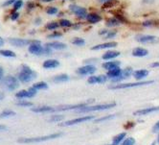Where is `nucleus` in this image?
I'll list each match as a JSON object with an SVG mask.
<instances>
[{
    "instance_id": "obj_1",
    "label": "nucleus",
    "mask_w": 159,
    "mask_h": 145,
    "mask_svg": "<svg viewBox=\"0 0 159 145\" xmlns=\"http://www.w3.org/2000/svg\"><path fill=\"white\" fill-rule=\"evenodd\" d=\"M37 78V73L32 70L28 65H22V68L18 73V80L22 83H30Z\"/></svg>"
},
{
    "instance_id": "obj_2",
    "label": "nucleus",
    "mask_w": 159,
    "mask_h": 145,
    "mask_svg": "<svg viewBox=\"0 0 159 145\" xmlns=\"http://www.w3.org/2000/svg\"><path fill=\"white\" fill-rule=\"evenodd\" d=\"M62 133H53V135L49 136H43V137H39V138H19L18 142L20 143H35V142H41V141H46L54 138H58L61 137Z\"/></svg>"
},
{
    "instance_id": "obj_3",
    "label": "nucleus",
    "mask_w": 159,
    "mask_h": 145,
    "mask_svg": "<svg viewBox=\"0 0 159 145\" xmlns=\"http://www.w3.org/2000/svg\"><path fill=\"white\" fill-rule=\"evenodd\" d=\"M116 106V103H108V104H99V105H91L88 107H84L82 109L78 110L80 113H88V111H94V110H109L111 108H114Z\"/></svg>"
},
{
    "instance_id": "obj_4",
    "label": "nucleus",
    "mask_w": 159,
    "mask_h": 145,
    "mask_svg": "<svg viewBox=\"0 0 159 145\" xmlns=\"http://www.w3.org/2000/svg\"><path fill=\"white\" fill-rule=\"evenodd\" d=\"M153 81H144V82H133V83H121L115 86H111L109 88L111 90H123V88H129V87H142L152 84Z\"/></svg>"
},
{
    "instance_id": "obj_5",
    "label": "nucleus",
    "mask_w": 159,
    "mask_h": 145,
    "mask_svg": "<svg viewBox=\"0 0 159 145\" xmlns=\"http://www.w3.org/2000/svg\"><path fill=\"white\" fill-rule=\"evenodd\" d=\"M2 85L8 91H15L19 87V82L14 76H6L2 80Z\"/></svg>"
},
{
    "instance_id": "obj_6",
    "label": "nucleus",
    "mask_w": 159,
    "mask_h": 145,
    "mask_svg": "<svg viewBox=\"0 0 159 145\" xmlns=\"http://www.w3.org/2000/svg\"><path fill=\"white\" fill-rule=\"evenodd\" d=\"M69 10L80 19H85L86 16L88 14L87 10L85 8L81 7V6H79V5H76V4H71L69 6Z\"/></svg>"
},
{
    "instance_id": "obj_7",
    "label": "nucleus",
    "mask_w": 159,
    "mask_h": 145,
    "mask_svg": "<svg viewBox=\"0 0 159 145\" xmlns=\"http://www.w3.org/2000/svg\"><path fill=\"white\" fill-rule=\"evenodd\" d=\"M94 116L93 115H87V116H84V117H80V118H76V119H71V120H67L64 121L63 123H61L60 126L65 127V126H72V125H76V124H80V123H84L85 121L91 120L93 119Z\"/></svg>"
},
{
    "instance_id": "obj_8",
    "label": "nucleus",
    "mask_w": 159,
    "mask_h": 145,
    "mask_svg": "<svg viewBox=\"0 0 159 145\" xmlns=\"http://www.w3.org/2000/svg\"><path fill=\"white\" fill-rule=\"evenodd\" d=\"M9 42L14 46H17V47H23L26 45H30V44L36 42L37 40H24V39H15V38H10Z\"/></svg>"
},
{
    "instance_id": "obj_9",
    "label": "nucleus",
    "mask_w": 159,
    "mask_h": 145,
    "mask_svg": "<svg viewBox=\"0 0 159 145\" xmlns=\"http://www.w3.org/2000/svg\"><path fill=\"white\" fill-rule=\"evenodd\" d=\"M97 68L93 64H86V65H84V66H81V68H79L77 69V74L79 75H83V76H85V75H92L96 72Z\"/></svg>"
},
{
    "instance_id": "obj_10",
    "label": "nucleus",
    "mask_w": 159,
    "mask_h": 145,
    "mask_svg": "<svg viewBox=\"0 0 159 145\" xmlns=\"http://www.w3.org/2000/svg\"><path fill=\"white\" fill-rule=\"evenodd\" d=\"M135 40L140 43L148 44V43H155L159 41V39L155 36L152 35H138L135 37Z\"/></svg>"
},
{
    "instance_id": "obj_11",
    "label": "nucleus",
    "mask_w": 159,
    "mask_h": 145,
    "mask_svg": "<svg viewBox=\"0 0 159 145\" xmlns=\"http://www.w3.org/2000/svg\"><path fill=\"white\" fill-rule=\"evenodd\" d=\"M36 94H37V90L34 87H32L28 88V91H18L16 94V96L18 99H22V98H32Z\"/></svg>"
},
{
    "instance_id": "obj_12",
    "label": "nucleus",
    "mask_w": 159,
    "mask_h": 145,
    "mask_svg": "<svg viewBox=\"0 0 159 145\" xmlns=\"http://www.w3.org/2000/svg\"><path fill=\"white\" fill-rule=\"evenodd\" d=\"M107 75H91L89 78H88V84H91V85H94V84H104L107 82Z\"/></svg>"
},
{
    "instance_id": "obj_13",
    "label": "nucleus",
    "mask_w": 159,
    "mask_h": 145,
    "mask_svg": "<svg viewBox=\"0 0 159 145\" xmlns=\"http://www.w3.org/2000/svg\"><path fill=\"white\" fill-rule=\"evenodd\" d=\"M86 104H77V105H61L54 109V111H64V110H80L85 107Z\"/></svg>"
},
{
    "instance_id": "obj_14",
    "label": "nucleus",
    "mask_w": 159,
    "mask_h": 145,
    "mask_svg": "<svg viewBox=\"0 0 159 145\" xmlns=\"http://www.w3.org/2000/svg\"><path fill=\"white\" fill-rule=\"evenodd\" d=\"M122 72H123V69H121L120 66H118V68H112L110 70H107V76L109 78V79H111L112 81H115L122 75Z\"/></svg>"
},
{
    "instance_id": "obj_15",
    "label": "nucleus",
    "mask_w": 159,
    "mask_h": 145,
    "mask_svg": "<svg viewBox=\"0 0 159 145\" xmlns=\"http://www.w3.org/2000/svg\"><path fill=\"white\" fill-rule=\"evenodd\" d=\"M117 46V42L115 41H110V42H105V43H100L96 44V45L92 46V50H102V49H110V48H114Z\"/></svg>"
},
{
    "instance_id": "obj_16",
    "label": "nucleus",
    "mask_w": 159,
    "mask_h": 145,
    "mask_svg": "<svg viewBox=\"0 0 159 145\" xmlns=\"http://www.w3.org/2000/svg\"><path fill=\"white\" fill-rule=\"evenodd\" d=\"M120 54H121L120 51L109 50V51H107L106 53H104L103 55H102V59L105 60V61H111V60H114L117 57H119Z\"/></svg>"
},
{
    "instance_id": "obj_17",
    "label": "nucleus",
    "mask_w": 159,
    "mask_h": 145,
    "mask_svg": "<svg viewBox=\"0 0 159 145\" xmlns=\"http://www.w3.org/2000/svg\"><path fill=\"white\" fill-rule=\"evenodd\" d=\"M43 68L45 69H53V68H57L60 66V62L58 60H55V59H49L46 60L43 63H42Z\"/></svg>"
},
{
    "instance_id": "obj_18",
    "label": "nucleus",
    "mask_w": 159,
    "mask_h": 145,
    "mask_svg": "<svg viewBox=\"0 0 159 145\" xmlns=\"http://www.w3.org/2000/svg\"><path fill=\"white\" fill-rule=\"evenodd\" d=\"M159 110V107H151V108H146L142 109L139 110H136L133 113L134 115H149L152 113H155V111Z\"/></svg>"
},
{
    "instance_id": "obj_19",
    "label": "nucleus",
    "mask_w": 159,
    "mask_h": 145,
    "mask_svg": "<svg viewBox=\"0 0 159 145\" xmlns=\"http://www.w3.org/2000/svg\"><path fill=\"white\" fill-rule=\"evenodd\" d=\"M85 19H86V21L88 22V23L96 24V23H98V22H100L102 20V16L97 13H88Z\"/></svg>"
},
{
    "instance_id": "obj_20",
    "label": "nucleus",
    "mask_w": 159,
    "mask_h": 145,
    "mask_svg": "<svg viewBox=\"0 0 159 145\" xmlns=\"http://www.w3.org/2000/svg\"><path fill=\"white\" fill-rule=\"evenodd\" d=\"M133 73V69L132 68H130V66H129V68H126L125 69H123V72H122V75L118 78L117 80L115 81H113L114 83H120L121 81L125 80V79H127V78L130 77V75Z\"/></svg>"
},
{
    "instance_id": "obj_21",
    "label": "nucleus",
    "mask_w": 159,
    "mask_h": 145,
    "mask_svg": "<svg viewBox=\"0 0 159 145\" xmlns=\"http://www.w3.org/2000/svg\"><path fill=\"white\" fill-rule=\"evenodd\" d=\"M150 74L149 70H147V69H138V70H135L133 71L132 75L133 77L135 78L137 81H140V80H143L145 79V78Z\"/></svg>"
},
{
    "instance_id": "obj_22",
    "label": "nucleus",
    "mask_w": 159,
    "mask_h": 145,
    "mask_svg": "<svg viewBox=\"0 0 159 145\" xmlns=\"http://www.w3.org/2000/svg\"><path fill=\"white\" fill-rule=\"evenodd\" d=\"M121 65V63L119 61H115V60H111V61H107L106 63H104L102 64L103 66V68L107 69V70H110L112 68H118V66Z\"/></svg>"
},
{
    "instance_id": "obj_23",
    "label": "nucleus",
    "mask_w": 159,
    "mask_h": 145,
    "mask_svg": "<svg viewBox=\"0 0 159 145\" xmlns=\"http://www.w3.org/2000/svg\"><path fill=\"white\" fill-rule=\"evenodd\" d=\"M45 45L50 47L51 49H55V50H63V49H65L67 47L65 43H63V42H58V41L49 42V43L45 44Z\"/></svg>"
},
{
    "instance_id": "obj_24",
    "label": "nucleus",
    "mask_w": 159,
    "mask_h": 145,
    "mask_svg": "<svg viewBox=\"0 0 159 145\" xmlns=\"http://www.w3.org/2000/svg\"><path fill=\"white\" fill-rule=\"evenodd\" d=\"M132 56L134 57H146V56L149 55V51L145 48H142V47H136L132 50Z\"/></svg>"
},
{
    "instance_id": "obj_25",
    "label": "nucleus",
    "mask_w": 159,
    "mask_h": 145,
    "mask_svg": "<svg viewBox=\"0 0 159 145\" xmlns=\"http://www.w3.org/2000/svg\"><path fill=\"white\" fill-rule=\"evenodd\" d=\"M32 111L34 113H50V111H54V109L49 106H39L32 108Z\"/></svg>"
},
{
    "instance_id": "obj_26",
    "label": "nucleus",
    "mask_w": 159,
    "mask_h": 145,
    "mask_svg": "<svg viewBox=\"0 0 159 145\" xmlns=\"http://www.w3.org/2000/svg\"><path fill=\"white\" fill-rule=\"evenodd\" d=\"M68 80H69V76L67 74H60L53 78V81L55 83H64V82H67Z\"/></svg>"
},
{
    "instance_id": "obj_27",
    "label": "nucleus",
    "mask_w": 159,
    "mask_h": 145,
    "mask_svg": "<svg viewBox=\"0 0 159 145\" xmlns=\"http://www.w3.org/2000/svg\"><path fill=\"white\" fill-rule=\"evenodd\" d=\"M106 24L107 27H115V26H118L121 24V22L119 21V19L117 17H111V18H108L106 22Z\"/></svg>"
},
{
    "instance_id": "obj_28",
    "label": "nucleus",
    "mask_w": 159,
    "mask_h": 145,
    "mask_svg": "<svg viewBox=\"0 0 159 145\" xmlns=\"http://www.w3.org/2000/svg\"><path fill=\"white\" fill-rule=\"evenodd\" d=\"M142 25L144 27H153V26H158L159 21L155 19H147L142 22Z\"/></svg>"
},
{
    "instance_id": "obj_29",
    "label": "nucleus",
    "mask_w": 159,
    "mask_h": 145,
    "mask_svg": "<svg viewBox=\"0 0 159 145\" xmlns=\"http://www.w3.org/2000/svg\"><path fill=\"white\" fill-rule=\"evenodd\" d=\"M125 137H126V133H119V135L115 136L114 138H113V139H112L113 143L110 144V145H118L124 139Z\"/></svg>"
},
{
    "instance_id": "obj_30",
    "label": "nucleus",
    "mask_w": 159,
    "mask_h": 145,
    "mask_svg": "<svg viewBox=\"0 0 159 145\" xmlns=\"http://www.w3.org/2000/svg\"><path fill=\"white\" fill-rule=\"evenodd\" d=\"M33 87L36 88L37 91L39 90H48V85L45 83V82H39V83H36L34 84Z\"/></svg>"
},
{
    "instance_id": "obj_31",
    "label": "nucleus",
    "mask_w": 159,
    "mask_h": 145,
    "mask_svg": "<svg viewBox=\"0 0 159 145\" xmlns=\"http://www.w3.org/2000/svg\"><path fill=\"white\" fill-rule=\"evenodd\" d=\"M60 26L61 27H63V28H69V27H72V22L69 20V19H65V18H62L60 20Z\"/></svg>"
},
{
    "instance_id": "obj_32",
    "label": "nucleus",
    "mask_w": 159,
    "mask_h": 145,
    "mask_svg": "<svg viewBox=\"0 0 159 145\" xmlns=\"http://www.w3.org/2000/svg\"><path fill=\"white\" fill-rule=\"evenodd\" d=\"M0 55L4 56V57H8V58H15L16 57V53L14 51H11V50H0Z\"/></svg>"
},
{
    "instance_id": "obj_33",
    "label": "nucleus",
    "mask_w": 159,
    "mask_h": 145,
    "mask_svg": "<svg viewBox=\"0 0 159 145\" xmlns=\"http://www.w3.org/2000/svg\"><path fill=\"white\" fill-rule=\"evenodd\" d=\"M59 27H61L59 22H48L46 26H45L47 30H57Z\"/></svg>"
},
{
    "instance_id": "obj_34",
    "label": "nucleus",
    "mask_w": 159,
    "mask_h": 145,
    "mask_svg": "<svg viewBox=\"0 0 159 145\" xmlns=\"http://www.w3.org/2000/svg\"><path fill=\"white\" fill-rule=\"evenodd\" d=\"M72 43L76 46H84L85 44V40L82 38H75L73 40H72Z\"/></svg>"
},
{
    "instance_id": "obj_35",
    "label": "nucleus",
    "mask_w": 159,
    "mask_h": 145,
    "mask_svg": "<svg viewBox=\"0 0 159 145\" xmlns=\"http://www.w3.org/2000/svg\"><path fill=\"white\" fill-rule=\"evenodd\" d=\"M16 115V113L13 110H4L2 111L1 114H0V118H5V117H10V116H14Z\"/></svg>"
},
{
    "instance_id": "obj_36",
    "label": "nucleus",
    "mask_w": 159,
    "mask_h": 145,
    "mask_svg": "<svg viewBox=\"0 0 159 145\" xmlns=\"http://www.w3.org/2000/svg\"><path fill=\"white\" fill-rule=\"evenodd\" d=\"M62 119H64V115H57L52 116V117L49 119V121H51V122H60V121H61Z\"/></svg>"
},
{
    "instance_id": "obj_37",
    "label": "nucleus",
    "mask_w": 159,
    "mask_h": 145,
    "mask_svg": "<svg viewBox=\"0 0 159 145\" xmlns=\"http://www.w3.org/2000/svg\"><path fill=\"white\" fill-rule=\"evenodd\" d=\"M46 13L47 15H56L57 13H59V10L56 7H48L46 9Z\"/></svg>"
},
{
    "instance_id": "obj_38",
    "label": "nucleus",
    "mask_w": 159,
    "mask_h": 145,
    "mask_svg": "<svg viewBox=\"0 0 159 145\" xmlns=\"http://www.w3.org/2000/svg\"><path fill=\"white\" fill-rule=\"evenodd\" d=\"M135 139L133 138H128L127 139H125L121 145H134Z\"/></svg>"
},
{
    "instance_id": "obj_39",
    "label": "nucleus",
    "mask_w": 159,
    "mask_h": 145,
    "mask_svg": "<svg viewBox=\"0 0 159 145\" xmlns=\"http://www.w3.org/2000/svg\"><path fill=\"white\" fill-rule=\"evenodd\" d=\"M117 34V31L116 30H112L110 32H108L107 34L106 35V39H112V38H115Z\"/></svg>"
},
{
    "instance_id": "obj_40",
    "label": "nucleus",
    "mask_w": 159,
    "mask_h": 145,
    "mask_svg": "<svg viewBox=\"0 0 159 145\" xmlns=\"http://www.w3.org/2000/svg\"><path fill=\"white\" fill-rule=\"evenodd\" d=\"M17 106H21V107H32L33 103L31 102H27V101H19L16 103Z\"/></svg>"
},
{
    "instance_id": "obj_41",
    "label": "nucleus",
    "mask_w": 159,
    "mask_h": 145,
    "mask_svg": "<svg viewBox=\"0 0 159 145\" xmlns=\"http://www.w3.org/2000/svg\"><path fill=\"white\" fill-rule=\"evenodd\" d=\"M22 4H23V2H22V0H16V1L14 3V10H15V11L18 10L19 8L22 7Z\"/></svg>"
},
{
    "instance_id": "obj_42",
    "label": "nucleus",
    "mask_w": 159,
    "mask_h": 145,
    "mask_svg": "<svg viewBox=\"0 0 159 145\" xmlns=\"http://www.w3.org/2000/svg\"><path fill=\"white\" fill-rule=\"evenodd\" d=\"M62 36L61 33H59V32H56V33H53V34L47 36L48 39H55V38H61Z\"/></svg>"
},
{
    "instance_id": "obj_43",
    "label": "nucleus",
    "mask_w": 159,
    "mask_h": 145,
    "mask_svg": "<svg viewBox=\"0 0 159 145\" xmlns=\"http://www.w3.org/2000/svg\"><path fill=\"white\" fill-rule=\"evenodd\" d=\"M115 115H107V116H105V117H102V118H99L98 120H96V122H101V121H104V120H107V119H112Z\"/></svg>"
},
{
    "instance_id": "obj_44",
    "label": "nucleus",
    "mask_w": 159,
    "mask_h": 145,
    "mask_svg": "<svg viewBox=\"0 0 159 145\" xmlns=\"http://www.w3.org/2000/svg\"><path fill=\"white\" fill-rule=\"evenodd\" d=\"M18 16H19V14L15 11V12H13L12 16H11V19H12V20H16L18 18Z\"/></svg>"
},
{
    "instance_id": "obj_45",
    "label": "nucleus",
    "mask_w": 159,
    "mask_h": 145,
    "mask_svg": "<svg viewBox=\"0 0 159 145\" xmlns=\"http://www.w3.org/2000/svg\"><path fill=\"white\" fill-rule=\"evenodd\" d=\"M16 1V0H8V1H6L4 4H3V6L4 7H7V6H10V5H14V3Z\"/></svg>"
},
{
    "instance_id": "obj_46",
    "label": "nucleus",
    "mask_w": 159,
    "mask_h": 145,
    "mask_svg": "<svg viewBox=\"0 0 159 145\" xmlns=\"http://www.w3.org/2000/svg\"><path fill=\"white\" fill-rule=\"evenodd\" d=\"M158 131H159V120L156 122L155 125H154L153 128H152V132H153V133H156V132H158Z\"/></svg>"
},
{
    "instance_id": "obj_47",
    "label": "nucleus",
    "mask_w": 159,
    "mask_h": 145,
    "mask_svg": "<svg viewBox=\"0 0 159 145\" xmlns=\"http://www.w3.org/2000/svg\"><path fill=\"white\" fill-rule=\"evenodd\" d=\"M107 33H108V31H107V29H102L100 32H99V35L100 36H106L107 34Z\"/></svg>"
},
{
    "instance_id": "obj_48",
    "label": "nucleus",
    "mask_w": 159,
    "mask_h": 145,
    "mask_svg": "<svg viewBox=\"0 0 159 145\" xmlns=\"http://www.w3.org/2000/svg\"><path fill=\"white\" fill-rule=\"evenodd\" d=\"M150 66H151V68H159V62H154V63H152L150 64Z\"/></svg>"
},
{
    "instance_id": "obj_49",
    "label": "nucleus",
    "mask_w": 159,
    "mask_h": 145,
    "mask_svg": "<svg viewBox=\"0 0 159 145\" xmlns=\"http://www.w3.org/2000/svg\"><path fill=\"white\" fill-rule=\"evenodd\" d=\"M72 27H73V29L78 30V29H80V28L82 27V25H81V24H73V25H72Z\"/></svg>"
},
{
    "instance_id": "obj_50",
    "label": "nucleus",
    "mask_w": 159,
    "mask_h": 145,
    "mask_svg": "<svg viewBox=\"0 0 159 145\" xmlns=\"http://www.w3.org/2000/svg\"><path fill=\"white\" fill-rule=\"evenodd\" d=\"M3 68H1V66H0V80H1L2 79V78H3Z\"/></svg>"
},
{
    "instance_id": "obj_51",
    "label": "nucleus",
    "mask_w": 159,
    "mask_h": 145,
    "mask_svg": "<svg viewBox=\"0 0 159 145\" xmlns=\"http://www.w3.org/2000/svg\"><path fill=\"white\" fill-rule=\"evenodd\" d=\"M5 130H7V127L5 125H1V124H0V131H5Z\"/></svg>"
},
{
    "instance_id": "obj_52",
    "label": "nucleus",
    "mask_w": 159,
    "mask_h": 145,
    "mask_svg": "<svg viewBox=\"0 0 159 145\" xmlns=\"http://www.w3.org/2000/svg\"><path fill=\"white\" fill-rule=\"evenodd\" d=\"M4 42H5V41H4V40H3L1 37H0V46H2L3 44H4Z\"/></svg>"
},
{
    "instance_id": "obj_53",
    "label": "nucleus",
    "mask_w": 159,
    "mask_h": 145,
    "mask_svg": "<svg viewBox=\"0 0 159 145\" xmlns=\"http://www.w3.org/2000/svg\"><path fill=\"white\" fill-rule=\"evenodd\" d=\"M99 1H100L101 3H103V4H105V3H107V2L110 1V0H99Z\"/></svg>"
},
{
    "instance_id": "obj_54",
    "label": "nucleus",
    "mask_w": 159,
    "mask_h": 145,
    "mask_svg": "<svg viewBox=\"0 0 159 145\" xmlns=\"http://www.w3.org/2000/svg\"><path fill=\"white\" fill-rule=\"evenodd\" d=\"M42 2H52V1H55V0H41Z\"/></svg>"
},
{
    "instance_id": "obj_55",
    "label": "nucleus",
    "mask_w": 159,
    "mask_h": 145,
    "mask_svg": "<svg viewBox=\"0 0 159 145\" xmlns=\"http://www.w3.org/2000/svg\"><path fill=\"white\" fill-rule=\"evenodd\" d=\"M2 99H3V94L0 93V100H2Z\"/></svg>"
},
{
    "instance_id": "obj_56",
    "label": "nucleus",
    "mask_w": 159,
    "mask_h": 145,
    "mask_svg": "<svg viewBox=\"0 0 159 145\" xmlns=\"http://www.w3.org/2000/svg\"><path fill=\"white\" fill-rule=\"evenodd\" d=\"M152 145H155V142H153V143H152Z\"/></svg>"
},
{
    "instance_id": "obj_57",
    "label": "nucleus",
    "mask_w": 159,
    "mask_h": 145,
    "mask_svg": "<svg viewBox=\"0 0 159 145\" xmlns=\"http://www.w3.org/2000/svg\"><path fill=\"white\" fill-rule=\"evenodd\" d=\"M158 141H159V138H158Z\"/></svg>"
}]
</instances>
